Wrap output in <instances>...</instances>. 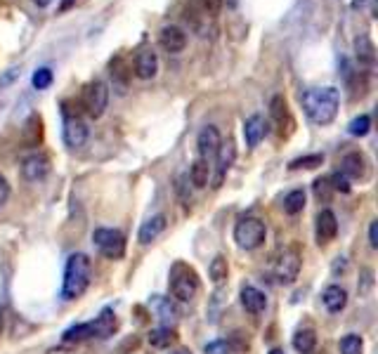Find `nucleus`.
Instances as JSON below:
<instances>
[{
	"mask_svg": "<svg viewBox=\"0 0 378 354\" xmlns=\"http://www.w3.org/2000/svg\"><path fill=\"white\" fill-rule=\"evenodd\" d=\"M92 243L106 260H121L126 255V236L118 229H106V227L94 229Z\"/></svg>",
	"mask_w": 378,
	"mask_h": 354,
	"instance_id": "39448f33",
	"label": "nucleus"
},
{
	"mask_svg": "<svg viewBox=\"0 0 378 354\" xmlns=\"http://www.w3.org/2000/svg\"><path fill=\"white\" fill-rule=\"evenodd\" d=\"M331 194H334V189H331V182L329 177H319V180H315V196L319 201H331Z\"/></svg>",
	"mask_w": 378,
	"mask_h": 354,
	"instance_id": "c9c22d12",
	"label": "nucleus"
},
{
	"mask_svg": "<svg viewBox=\"0 0 378 354\" xmlns=\"http://www.w3.org/2000/svg\"><path fill=\"white\" fill-rule=\"evenodd\" d=\"M293 347L300 354H312L317 347V333L312 329H300L293 336Z\"/></svg>",
	"mask_w": 378,
	"mask_h": 354,
	"instance_id": "a878e982",
	"label": "nucleus"
},
{
	"mask_svg": "<svg viewBox=\"0 0 378 354\" xmlns=\"http://www.w3.org/2000/svg\"><path fill=\"white\" fill-rule=\"evenodd\" d=\"M322 303L331 315H339V312L346 310V305H348V291L341 288V286H329L322 295Z\"/></svg>",
	"mask_w": 378,
	"mask_h": 354,
	"instance_id": "4be33fe9",
	"label": "nucleus"
},
{
	"mask_svg": "<svg viewBox=\"0 0 378 354\" xmlns=\"http://www.w3.org/2000/svg\"><path fill=\"white\" fill-rule=\"evenodd\" d=\"M267 135V121L260 114H253L251 118H246L244 123V140L248 147H258L260 140Z\"/></svg>",
	"mask_w": 378,
	"mask_h": 354,
	"instance_id": "aec40b11",
	"label": "nucleus"
},
{
	"mask_svg": "<svg viewBox=\"0 0 378 354\" xmlns=\"http://www.w3.org/2000/svg\"><path fill=\"white\" fill-rule=\"evenodd\" d=\"M40 140H43V121H40L38 114L29 116L24 126V145L26 147H38Z\"/></svg>",
	"mask_w": 378,
	"mask_h": 354,
	"instance_id": "393cba45",
	"label": "nucleus"
},
{
	"mask_svg": "<svg viewBox=\"0 0 378 354\" xmlns=\"http://www.w3.org/2000/svg\"><path fill=\"white\" fill-rule=\"evenodd\" d=\"M369 246L378 248V222L376 220L369 224Z\"/></svg>",
	"mask_w": 378,
	"mask_h": 354,
	"instance_id": "79ce46f5",
	"label": "nucleus"
},
{
	"mask_svg": "<svg viewBox=\"0 0 378 354\" xmlns=\"http://www.w3.org/2000/svg\"><path fill=\"white\" fill-rule=\"evenodd\" d=\"M265 236H267V227L260 217L246 215L234 224V241H236V246L244 250L260 248L262 243H265Z\"/></svg>",
	"mask_w": 378,
	"mask_h": 354,
	"instance_id": "7ed1b4c3",
	"label": "nucleus"
},
{
	"mask_svg": "<svg viewBox=\"0 0 378 354\" xmlns=\"http://www.w3.org/2000/svg\"><path fill=\"white\" fill-rule=\"evenodd\" d=\"M305 208V192L303 189H293L284 196V213L286 215H298Z\"/></svg>",
	"mask_w": 378,
	"mask_h": 354,
	"instance_id": "c85d7f7f",
	"label": "nucleus"
},
{
	"mask_svg": "<svg viewBox=\"0 0 378 354\" xmlns=\"http://www.w3.org/2000/svg\"><path fill=\"white\" fill-rule=\"evenodd\" d=\"M31 83H33L36 90H45V87L52 85V71L47 69V66H43V69H38L36 73H33Z\"/></svg>",
	"mask_w": 378,
	"mask_h": 354,
	"instance_id": "f704fd0d",
	"label": "nucleus"
},
{
	"mask_svg": "<svg viewBox=\"0 0 378 354\" xmlns=\"http://www.w3.org/2000/svg\"><path fill=\"white\" fill-rule=\"evenodd\" d=\"M90 338H97V336H94L92 322L76 324V326H71V329L64 331V340H66V343H83V340H90Z\"/></svg>",
	"mask_w": 378,
	"mask_h": 354,
	"instance_id": "cd10ccee",
	"label": "nucleus"
},
{
	"mask_svg": "<svg viewBox=\"0 0 378 354\" xmlns=\"http://www.w3.org/2000/svg\"><path fill=\"white\" fill-rule=\"evenodd\" d=\"M109 73H111L114 83H116L121 87V92H123L133 78V64L128 62L126 54H116V57L109 62Z\"/></svg>",
	"mask_w": 378,
	"mask_h": 354,
	"instance_id": "6ab92c4d",
	"label": "nucleus"
},
{
	"mask_svg": "<svg viewBox=\"0 0 378 354\" xmlns=\"http://www.w3.org/2000/svg\"><path fill=\"white\" fill-rule=\"evenodd\" d=\"M8 199H10V185H8V180L0 175V208L8 203Z\"/></svg>",
	"mask_w": 378,
	"mask_h": 354,
	"instance_id": "a19ab883",
	"label": "nucleus"
},
{
	"mask_svg": "<svg viewBox=\"0 0 378 354\" xmlns=\"http://www.w3.org/2000/svg\"><path fill=\"white\" fill-rule=\"evenodd\" d=\"M329 182H331V189H334V192H343V194L350 192V180H348V177L343 175V173L331 175Z\"/></svg>",
	"mask_w": 378,
	"mask_h": 354,
	"instance_id": "4c0bfd02",
	"label": "nucleus"
},
{
	"mask_svg": "<svg viewBox=\"0 0 378 354\" xmlns=\"http://www.w3.org/2000/svg\"><path fill=\"white\" fill-rule=\"evenodd\" d=\"M159 45L164 47L166 52L171 54H180L182 50L187 47V33L180 29V26H164V29L159 31Z\"/></svg>",
	"mask_w": 378,
	"mask_h": 354,
	"instance_id": "f8f14e48",
	"label": "nucleus"
},
{
	"mask_svg": "<svg viewBox=\"0 0 378 354\" xmlns=\"http://www.w3.org/2000/svg\"><path fill=\"white\" fill-rule=\"evenodd\" d=\"M341 173L348 177H353V180H364L369 173V161H367V156H364L362 152H350L343 156V161H341Z\"/></svg>",
	"mask_w": 378,
	"mask_h": 354,
	"instance_id": "4468645a",
	"label": "nucleus"
},
{
	"mask_svg": "<svg viewBox=\"0 0 378 354\" xmlns=\"http://www.w3.org/2000/svg\"><path fill=\"white\" fill-rule=\"evenodd\" d=\"M199 3H201V8L206 10L208 17H218L222 5H225V0H199Z\"/></svg>",
	"mask_w": 378,
	"mask_h": 354,
	"instance_id": "58836bf2",
	"label": "nucleus"
},
{
	"mask_svg": "<svg viewBox=\"0 0 378 354\" xmlns=\"http://www.w3.org/2000/svg\"><path fill=\"white\" fill-rule=\"evenodd\" d=\"M33 3H36V5H38V8H47V5H50V3H52V0H33Z\"/></svg>",
	"mask_w": 378,
	"mask_h": 354,
	"instance_id": "c03bdc74",
	"label": "nucleus"
},
{
	"mask_svg": "<svg viewBox=\"0 0 378 354\" xmlns=\"http://www.w3.org/2000/svg\"><path fill=\"white\" fill-rule=\"evenodd\" d=\"M197 147H199V159L211 161L218 156L220 147H222V135L215 126H206L201 128L199 138H197Z\"/></svg>",
	"mask_w": 378,
	"mask_h": 354,
	"instance_id": "6e6552de",
	"label": "nucleus"
},
{
	"mask_svg": "<svg viewBox=\"0 0 378 354\" xmlns=\"http://www.w3.org/2000/svg\"><path fill=\"white\" fill-rule=\"evenodd\" d=\"M324 163V156L322 154H310V156H300V159H295L288 163V168L291 170H310V168H319Z\"/></svg>",
	"mask_w": 378,
	"mask_h": 354,
	"instance_id": "473e14b6",
	"label": "nucleus"
},
{
	"mask_svg": "<svg viewBox=\"0 0 378 354\" xmlns=\"http://www.w3.org/2000/svg\"><path fill=\"white\" fill-rule=\"evenodd\" d=\"M215 159H218V166H215V180H213V187L218 189V187H222V182H225L227 173H229V170H232V166H234V159H236L234 142H227V145H222Z\"/></svg>",
	"mask_w": 378,
	"mask_h": 354,
	"instance_id": "f3484780",
	"label": "nucleus"
},
{
	"mask_svg": "<svg viewBox=\"0 0 378 354\" xmlns=\"http://www.w3.org/2000/svg\"><path fill=\"white\" fill-rule=\"evenodd\" d=\"M92 279V262L85 253H73L64 264V281H62V298L64 300H76L87 291Z\"/></svg>",
	"mask_w": 378,
	"mask_h": 354,
	"instance_id": "f03ea898",
	"label": "nucleus"
},
{
	"mask_svg": "<svg viewBox=\"0 0 378 354\" xmlns=\"http://www.w3.org/2000/svg\"><path fill=\"white\" fill-rule=\"evenodd\" d=\"M50 173V159L45 154H31L22 161V177L26 182H40Z\"/></svg>",
	"mask_w": 378,
	"mask_h": 354,
	"instance_id": "1a4fd4ad",
	"label": "nucleus"
},
{
	"mask_svg": "<svg viewBox=\"0 0 378 354\" xmlns=\"http://www.w3.org/2000/svg\"><path fill=\"white\" fill-rule=\"evenodd\" d=\"M80 104L92 118H99L104 116L106 106H109V87H106L104 80H90L83 87V94H80Z\"/></svg>",
	"mask_w": 378,
	"mask_h": 354,
	"instance_id": "423d86ee",
	"label": "nucleus"
},
{
	"mask_svg": "<svg viewBox=\"0 0 378 354\" xmlns=\"http://www.w3.org/2000/svg\"><path fill=\"white\" fill-rule=\"evenodd\" d=\"M341 354H364V340L357 333H348L341 340Z\"/></svg>",
	"mask_w": 378,
	"mask_h": 354,
	"instance_id": "2f4dec72",
	"label": "nucleus"
},
{
	"mask_svg": "<svg viewBox=\"0 0 378 354\" xmlns=\"http://www.w3.org/2000/svg\"><path fill=\"white\" fill-rule=\"evenodd\" d=\"M154 307H157L159 317L161 319H175L178 317V310H175V305L168 300V298H161V295H154Z\"/></svg>",
	"mask_w": 378,
	"mask_h": 354,
	"instance_id": "72a5a7b5",
	"label": "nucleus"
},
{
	"mask_svg": "<svg viewBox=\"0 0 378 354\" xmlns=\"http://www.w3.org/2000/svg\"><path fill=\"white\" fill-rule=\"evenodd\" d=\"M269 354H284V350H272V352H269Z\"/></svg>",
	"mask_w": 378,
	"mask_h": 354,
	"instance_id": "49530a36",
	"label": "nucleus"
},
{
	"mask_svg": "<svg viewBox=\"0 0 378 354\" xmlns=\"http://www.w3.org/2000/svg\"><path fill=\"white\" fill-rule=\"evenodd\" d=\"M300 264H303V255L298 246H288L281 250L279 260H276V267H274V274H276V281L279 283H293L298 279V271H300Z\"/></svg>",
	"mask_w": 378,
	"mask_h": 354,
	"instance_id": "0eeeda50",
	"label": "nucleus"
},
{
	"mask_svg": "<svg viewBox=\"0 0 378 354\" xmlns=\"http://www.w3.org/2000/svg\"><path fill=\"white\" fill-rule=\"evenodd\" d=\"M166 215L164 213H159V215H154L150 217L147 222H142V227H140V234H138V239L140 243H152V241H157L161 234H164V229H166Z\"/></svg>",
	"mask_w": 378,
	"mask_h": 354,
	"instance_id": "412c9836",
	"label": "nucleus"
},
{
	"mask_svg": "<svg viewBox=\"0 0 378 354\" xmlns=\"http://www.w3.org/2000/svg\"><path fill=\"white\" fill-rule=\"evenodd\" d=\"M341 94L336 87H310L303 92V111L315 126H329L339 116Z\"/></svg>",
	"mask_w": 378,
	"mask_h": 354,
	"instance_id": "f257e3e1",
	"label": "nucleus"
},
{
	"mask_svg": "<svg viewBox=\"0 0 378 354\" xmlns=\"http://www.w3.org/2000/svg\"><path fill=\"white\" fill-rule=\"evenodd\" d=\"M269 116L272 121L279 128V133L284 135V128H286V135H291L293 130V118H291V111H288V104L284 99V94H274L272 102H269Z\"/></svg>",
	"mask_w": 378,
	"mask_h": 354,
	"instance_id": "dca6fc26",
	"label": "nucleus"
},
{
	"mask_svg": "<svg viewBox=\"0 0 378 354\" xmlns=\"http://www.w3.org/2000/svg\"><path fill=\"white\" fill-rule=\"evenodd\" d=\"M206 354H234L232 343L227 340H213V343L206 345Z\"/></svg>",
	"mask_w": 378,
	"mask_h": 354,
	"instance_id": "e433bc0d",
	"label": "nucleus"
},
{
	"mask_svg": "<svg viewBox=\"0 0 378 354\" xmlns=\"http://www.w3.org/2000/svg\"><path fill=\"white\" fill-rule=\"evenodd\" d=\"M189 182H192L197 189H204L208 185V180H211V163L204 161V159H197L189 166Z\"/></svg>",
	"mask_w": 378,
	"mask_h": 354,
	"instance_id": "5701e85b",
	"label": "nucleus"
},
{
	"mask_svg": "<svg viewBox=\"0 0 378 354\" xmlns=\"http://www.w3.org/2000/svg\"><path fill=\"white\" fill-rule=\"evenodd\" d=\"M369 130H371V116H367V114L357 116V118L350 121V126H348V133L353 135V138H364V135H369Z\"/></svg>",
	"mask_w": 378,
	"mask_h": 354,
	"instance_id": "7c9ffc66",
	"label": "nucleus"
},
{
	"mask_svg": "<svg viewBox=\"0 0 378 354\" xmlns=\"http://www.w3.org/2000/svg\"><path fill=\"white\" fill-rule=\"evenodd\" d=\"M159 73V54L145 47V50L138 52L135 57V76L142 80H152Z\"/></svg>",
	"mask_w": 378,
	"mask_h": 354,
	"instance_id": "2eb2a0df",
	"label": "nucleus"
},
{
	"mask_svg": "<svg viewBox=\"0 0 378 354\" xmlns=\"http://www.w3.org/2000/svg\"><path fill=\"white\" fill-rule=\"evenodd\" d=\"M241 305H244L248 315H262L267 307V295L255 286H244L241 288Z\"/></svg>",
	"mask_w": 378,
	"mask_h": 354,
	"instance_id": "a211bd4d",
	"label": "nucleus"
},
{
	"mask_svg": "<svg viewBox=\"0 0 378 354\" xmlns=\"http://www.w3.org/2000/svg\"><path fill=\"white\" fill-rule=\"evenodd\" d=\"M367 5H371V8H374V0H353V8L355 10H362V8H367Z\"/></svg>",
	"mask_w": 378,
	"mask_h": 354,
	"instance_id": "37998d69",
	"label": "nucleus"
},
{
	"mask_svg": "<svg viewBox=\"0 0 378 354\" xmlns=\"http://www.w3.org/2000/svg\"><path fill=\"white\" fill-rule=\"evenodd\" d=\"M187 180H189L187 175H180V177H178V185H175V189H178V194H180V199H182V203H185V206H189V199H192V196H189Z\"/></svg>",
	"mask_w": 378,
	"mask_h": 354,
	"instance_id": "ea45409f",
	"label": "nucleus"
},
{
	"mask_svg": "<svg viewBox=\"0 0 378 354\" xmlns=\"http://www.w3.org/2000/svg\"><path fill=\"white\" fill-rule=\"evenodd\" d=\"M339 234V220H336L334 210L324 208L319 215H317V243L319 246H327L336 239Z\"/></svg>",
	"mask_w": 378,
	"mask_h": 354,
	"instance_id": "ddd939ff",
	"label": "nucleus"
},
{
	"mask_svg": "<svg viewBox=\"0 0 378 354\" xmlns=\"http://www.w3.org/2000/svg\"><path fill=\"white\" fill-rule=\"evenodd\" d=\"M208 274H211V281L215 286H222L227 281L229 276V264H227V257L225 255H215L211 264H208Z\"/></svg>",
	"mask_w": 378,
	"mask_h": 354,
	"instance_id": "bb28decb",
	"label": "nucleus"
},
{
	"mask_svg": "<svg viewBox=\"0 0 378 354\" xmlns=\"http://www.w3.org/2000/svg\"><path fill=\"white\" fill-rule=\"evenodd\" d=\"M175 343V331L171 326H159L150 333V345L157 347V350H164V347H171Z\"/></svg>",
	"mask_w": 378,
	"mask_h": 354,
	"instance_id": "c756f323",
	"label": "nucleus"
},
{
	"mask_svg": "<svg viewBox=\"0 0 378 354\" xmlns=\"http://www.w3.org/2000/svg\"><path fill=\"white\" fill-rule=\"evenodd\" d=\"M175 354H189V352H175Z\"/></svg>",
	"mask_w": 378,
	"mask_h": 354,
	"instance_id": "de8ad7c7",
	"label": "nucleus"
},
{
	"mask_svg": "<svg viewBox=\"0 0 378 354\" xmlns=\"http://www.w3.org/2000/svg\"><path fill=\"white\" fill-rule=\"evenodd\" d=\"M87 126L80 121V116L76 118H64V130H62V138H64V145L69 149H80L87 142Z\"/></svg>",
	"mask_w": 378,
	"mask_h": 354,
	"instance_id": "9b49d317",
	"label": "nucleus"
},
{
	"mask_svg": "<svg viewBox=\"0 0 378 354\" xmlns=\"http://www.w3.org/2000/svg\"><path fill=\"white\" fill-rule=\"evenodd\" d=\"M71 3H73V0H64V3H62V10H66V8H71Z\"/></svg>",
	"mask_w": 378,
	"mask_h": 354,
	"instance_id": "a18cd8bd",
	"label": "nucleus"
},
{
	"mask_svg": "<svg viewBox=\"0 0 378 354\" xmlns=\"http://www.w3.org/2000/svg\"><path fill=\"white\" fill-rule=\"evenodd\" d=\"M355 59L360 64V71H371L376 66V45L367 33H360L355 38Z\"/></svg>",
	"mask_w": 378,
	"mask_h": 354,
	"instance_id": "9d476101",
	"label": "nucleus"
},
{
	"mask_svg": "<svg viewBox=\"0 0 378 354\" xmlns=\"http://www.w3.org/2000/svg\"><path fill=\"white\" fill-rule=\"evenodd\" d=\"M94 326V336L97 338H109L114 336V331H116V315H114V310H102V315L92 322Z\"/></svg>",
	"mask_w": 378,
	"mask_h": 354,
	"instance_id": "b1692460",
	"label": "nucleus"
},
{
	"mask_svg": "<svg viewBox=\"0 0 378 354\" xmlns=\"http://www.w3.org/2000/svg\"><path fill=\"white\" fill-rule=\"evenodd\" d=\"M199 293V276L189 264H173L171 269V295L178 303H189L194 300V295Z\"/></svg>",
	"mask_w": 378,
	"mask_h": 354,
	"instance_id": "20e7f679",
	"label": "nucleus"
}]
</instances>
